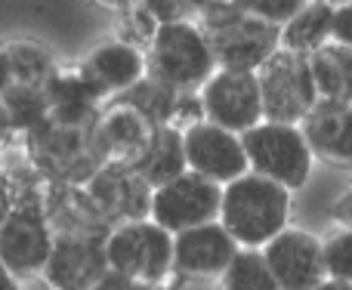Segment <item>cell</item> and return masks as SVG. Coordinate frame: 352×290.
<instances>
[{"mask_svg":"<svg viewBox=\"0 0 352 290\" xmlns=\"http://www.w3.org/2000/svg\"><path fill=\"white\" fill-rule=\"evenodd\" d=\"M287 219H291V188L278 186L269 176L248 170L235 182L223 186L219 223L241 247L263 250L275 235L287 229Z\"/></svg>","mask_w":352,"mask_h":290,"instance_id":"6da1fadb","label":"cell"},{"mask_svg":"<svg viewBox=\"0 0 352 290\" xmlns=\"http://www.w3.org/2000/svg\"><path fill=\"white\" fill-rule=\"evenodd\" d=\"M96 124H72L47 115L25 136L28 164L43 182H65V186H87L90 176L102 167L96 136Z\"/></svg>","mask_w":352,"mask_h":290,"instance_id":"7a4b0ae2","label":"cell"},{"mask_svg":"<svg viewBox=\"0 0 352 290\" xmlns=\"http://www.w3.org/2000/svg\"><path fill=\"white\" fill-rule=\"evenodd\" d=\"M201 28L210 41L213 59L229 71H260L281 49V28L238 10L235 0L213 3L201 12Z\"/></svg>","mask_w":352,"mask_h":290,"instance_id":"3957f363","label":"cell"},{"mask_svg":"<svg viewBox=\"0 0 352 290\" xmlns=\"http://www.w3.org/2000/svg\"><path fill=\"white\" fill-rule=\"evenodd\" d=\"M146 65L155 80L179 93H198L219 68L204 28L188 19L158 25L146 49Z\"/></svg>","mask_w":352,"mask_h":290,"instance_id":"277c9868","label":"cell"},{"mask_svg":"<svg viewBox=\"0 0 352 290\" xmlns=\"http://www.w3.org/2000/svg\"><path fill=\"white\" fill-rule=\"evenodd\" d=\"M53 241L56 232L43 210V179L34 176L28 182H19V201L0 225V256L6 269L19 281L43 275V266L53 254Z\"/></svg>","mask_w":352,"mask_h":290,"instance_id":"5b68a950","label":"cell"},{"mask_svg":"<svg viewBox=\"0 0 352 290\" xmlns=\"http://www.w3.org/2000/svg\"><path fill=\"white\" fill-rule=\"evenodd\" d=\"M105 256H109V272L142 285H164L176 272L173 232H167L155 219L115 225L105 238Z\"/></svg>","mask_w":352,"mask_h":290,"instance_id":"8992f818","label":"cell"},{"mask_svg":"<svg viewBox=\"0 0 352 290\" xmlns=\"http://www.w3.org/2000/svg\"><path fill=\"white\" fill-rule=\"evenodd\" d=\"M241 142L254 173L269 176L291 192H297L309 182L316 155H312L300 124L263 121L250 127L248 133H241Z\"/></svg>","mask_w":352,"mask_h":290,"instance_id":"52a82bcc","label":"cell"},{"mask_svg":"<svg viewBox=\"0 0 352 290\" xmlns=\"http://www.w3.org/2000/svg\"><path fill=\"white\" fill-rule=\"evenodd\" d=\"M263 93V115L278 124H303V118L318 105V87L312 78V62L303 53L278 49L256 71Z\"/></svg>","mask_w":352,"mask_h":290,"instance_id":"ba28073f","label":"cell"},{"mask_svg":"<svg viewBox=\"0 0 352 290\" xmlns=\"http://www.w3.org/2000/svg\"><path fill=\"white\" fill-rule=\"evenodd\" d=\"M219 207H223V186L195 173V170H186L182 176L155 188L152 216L148 219H155L167 232L179 235L186 229L219 219Z\"/></svg>","mask_w":352,"mask_h":290,"instance_id":"9c48e42d","label":"cell"},{"mask_svg":"<svg viewBox=\"0 0 352 290\" xmlns=\"http://www.w3.org/2000/svg\"><path fill=\"white\" fill-rule=\"evenodd\" d=\"M204 118L232 133H248L250 127L266 121L263 115V93L256 71H229L217 68L210 80L198 90Z\"/></svg>","mask_w":352,"mask_h":290,"instance_id":"30bf717a","label":"cell"},{"mask_svg":"<svg viewBox=\"0 0 352 290\" xmlns=\"http://www.w3.org/2000/svg\"><path fill=\"white\" fill-rule=\"evenodd\" d=\"M105 238L109 235H56L41 275L43 285L50 290H93L109 275Z\"/></svg>","mask_w":352,"mask_h":290,"instance_id":"8fae6325","label":"cell"},{"mask_svg":"<svg viewBox=\"0 0 352 290\" xmlns=\"http://www.w3.org/2000/svg\"><path fill=\"white\" fill-rule=\"evenodd\" d=\"M93 136H96L99 155L105 164L136 167L146 157V151L152 148L155 136H158V124L142 115L136 105L124 102V99H111L99 115Z\"/></svg>","mask_w":352,"mask_h":290,"instance_id":"7c38bea8","label":"cell"},{"mask_svg":"<svg viewBox=\"0 0 352 290\" xmlns=\"http://www.w3.org/2000/svg\"><path fill=\"white\" fill-rule=\"evenodd\" d=\"M182 142H186L188 170L219 182V186H229L250 170L241 133H232L213 121H198L195 127H188L182 133Z\"/></svg>","mask_w":352,"mask_h":290,"instance_id":"4fadbf2b","label":"cell"},{"mask_svg":"<svg viewBox=\"0 0 352 290\" xmlns=\"http://www.w3.org/2000/svg\"><path fill=\"white\" fill-rule=\"evenodd\" d=\"M263 256H266L281 290H316L328 278L322 238H316L306 229L287 225L281 235H275L263 247Z\"/></svg>","mask_w":352,"mask_h":290,"instance_id":"5bb4252c","label":"cell"},{"mask_svg":"<svg viewBox=\"0 0 352 290\" xmlns=\"http://www.w3.org/2000/svg\"><path fill=\"white\" fill-rule=\"evenodd\" d=\"M87 192H90V198L99 204V210H102L115 225L152 216L155 188L142 179L136 167L102 164V167L90 176Z\"/></svg>","mask_w":352,"mask_h":290,"instance_id":"9a60e30c","label":"cell"},{"mask_svg":"<svg viewBox=\"0 0 352 290\" xmlns=\"http://www.w3.org/2000/svg\"><path fill=\"white\" fill-rule=\"evenodd\" d=\"M241 244L219 219L173 235V269L186 278H223Z\"/></svg>","mask_w":352,"mask_h":290,"instance_id":"2e32d148","label":"cell"},{"mask_svg":"<svg viewBox=\"0 0 352 290\" xmlns=\"http://www.w3.org/2000/svg\"><path fill=\"white\" fill-rule=\"evenodd\" d=\"M43 210L56 235H109L115 229V223L90 198L87 186L43 182Z\"/></svg>","mask_w":352,"mask_h":290,"instance_id":"e0dca14e","label":"cell"},{"mask_svg":"<svg viewBox=\"0 0 352 290\" xmlns=\"http://www.w3.org/2000/svg\"><path fill=\"white\" fill-rule=\"evenodd\" d=\"M84 74L99 87L102 96H121L148 74L146 53L130 41H105L80 62Z\"/></svg>","mask_w":352,"mask_h":290,"instance_id":"ac0fdd59","label":"cell"},{"mask_svg":"<svg viewBox=\"0 0 352 290\" xmlns=\"http://www.w3.org/2000/svg\"><path fill=\"white\" fill-rule=\"evenodd\" d=\"M300 130L316 157L334 167H352V102L318 99Z\"/></svg>","mask_w":352,"mask_h":290,"instance_id":"d6986e66","label":"cell"},{"mask_svg":"<svg viewBox=\"0 0 352 290\" xmlns=\"http://www.w3.org/2000/svg\"><path fill=\"white\" fill-rule=\"evenodd\" d=\"M102 93L84 74L80 65L72 68H56L53 78L47 84V102L50 115L59 121L72 124H96L102 115Z\"/></svg>","mask_w":352,"mask_h":290,"instance_id":"ffe728a7","label":"cell"},{"mask_svg":"<svg viewBox=\"0 0 352 290\" xmlns=\"http://www.w3.org/2000/svg\"><path fill=\"white\" fill-rule=\"evenodd\" d=\"M56 65L34 41H10L0 47V96L16 90H47Z\"/></svg>","mask_w":352,"mask_h":290,"instance_id":"44dd1931","label":"cell"},{"mask_svg":"<svg viewBox=\"0 0 352 290\" xmlns=\"http://www.w3.org/2000/svg\"><path fill=\"white\" fill-rule=\"evenodd\" d=\"M334 10L328 0H309L287 25H281V49L312 56L334 41Z\"/></svg>","mask_w":352,"mask_h":290,"instance_id":"7402d4cb","label":"cell"},{"mask_svg":"<svg viewBox=\"0 0 352 290\" xmlns=\"http://www.w3.org/2000/svg\"><path fill=\"white\" fill-rule=\"evenodd\" d=\"M309 62L318 96L331 102H352V47L331 41L316 49Z\"/></svg>","mask_w":352,"mask_h":290,"instance_id":"603a6c76","label":"cell"},{"mask_svg":"<svg viewBox=\"0 0 352 290\" xmlns=\"http://www.w3.org/2000/svg\"><path fill=\"white\" fill-rule=\"evenodd\" d=\"M140 176L148 182L152 188H161L164 182L176 179L188 170V161H186V142H182V130L170 127H158V136H155L152 148L146 151L140 164H136Z\"/></svg>","mask_w":352,"mask_h":290,"instance_id":"cb8c5ba5","label":"cell"},{"mask_svg":"<svg viewBox=\"0 0 352 290\" xmlns=\"http://www.w3.org/2000/svg\"><path fill=\"white\" fill-rule=\"evenodd\" d=\"M219 285H223V290H281L266 256H263V250H254V247L238 250L235 260L229 263V269L219 278Z\"/></svg>","mask_w":352,"mask_h":290,"instance_id":"d4e9b609","label":"cell"},{"mask_svg":"<svg viewBox=\"0 0 352 290\" xmlns=\"http://www.w3.org/2000/svg\"><path fill=\"white\" fill-rule=\"evenodd\" d=\"M179 96H182L179 90H173V87L155 80L152 74H146L140 84L130 87L127 93H121V96H115V99H124V102L136 105V109H140L146 118H152L158 127H164V124L173 121V111H176Z\"/></svg>","mask_w":352,"mask_h":290,"instance_id":"484cf974","label":"cell"},{"mask_svg":"<svg viewBox=\"0 0 352 290\" xmlns=\"http://www.w3.org/2000/svg\"><path fill=\"white\" fill-rule=\"evenodd\" d=\"M322 250H324V269L328 278L346 281L352 285V229H334L331 235L322 238Z\"/></svg>","mask_w":352,"mask_h":290,"instance_id":"4316f807","label":"cell"},{"mask_svg":"<svg viewBox=\"0 0 352 290\" xmlns=\"http://www.w3.org/2000/svg\"><path fill=\"white\" fill-rule=\"evenodd\" d=\"M306 3H309V0H235L238 10L250 12V16L263 19V22H269V25H278V28L291 22Z\"/></svg>","mask_w":352,"mask_h":290,"instance_id":"83f0119b","label":"cell"},{"mask_svg":"<svg viewBox=\"0 0 352 290\" xmlns=\"http://www.w3.org/2000/svg\"><path fill=\"white\" fill-rule=\"evenodd\" d=\"M136 6L158 25L179 22V19H186V10H188L186 0H136Z\"/></svg>","mask_w":352,"mask_h":290,"instance_id":"f1b7e54d","label":"cell"},{"mask_svg":"<svg viewBox=\"0 0 352 290\" xmlns=\"http://www.w3.org/2000/svg\"><path fill=\"white\" fill-rule=\"evenodd\" d=\"M16 201H19V182L12 179L6 170H0V225H3V219L12 213Z\"/></svg>","mask_w":352,"mask_h":290,"instance_id":"f546056e","label":"cell"},{"mask_svg":"<svg viewBox=\"0 0 352 290\" xmlns=\"http://www.w3.org/2000/svg\"><path fill=\"white\" fill-rule=\"evenodd\" d=\"M93 290H167V287L164 285H142V281H130V278H124V275L109 272Z\"/></svg>","mask_w":352,"mask_h":290,"instance_id":"4dcf8cb0","label":"cell"},{"mask_svg":"<svg viewBox=\"0 0 352 290\" xmlns=\"http://www.w3.org/2000/svg\"><path fill=\"white\" fill-rule=\"evenodd\" d=\"M334 41L352 47V3H343L334 10Z\"/></svg>","mask_w":352,"mask_h":290,"instance_id":"1f68e13d","label":"cell"},{"mask_svg":"<svg viewBox=\"0 0 352 290\" xmlns=\"http://www.w3.org/2000/svg\"><path fill=\"white\" fill-rule=\"evenodd\" d=\"M331 213H334V219L343 225V229H352V186L334 201V210Z\"/></svg>","mask_w":352,"mask_h":290,"instance_id":"d6a6232c","label":"cell"},{"mask_svg":"<svg viewBox=\"0 0 352 290\" xmlns=\"http://www.w3.org/2000/svg\"><path fill=\"white\" fill-rule=\"evenodd\" d=\"M0 290H22L19 287V278L6 269V263H3V256H0Z\"/></svg>","mask_w":352,"mask_h":290,"instance_id":"836d02e7","label":"cell"},{"mask_svg":"<svg viewBox=\"0 0 352 290\" xmlns=\"http://www.w3.org/2000/svg\"><path fill=\"white\" fill-rule=\"evenodd\" d=\"M10 133H12V124H10V115H6V109H3V99H0V142H3Z\"/></svg>","mask_w":352,"mask_h":290,"instance_id":"e575fe53","label":"cell"},{"mask_svg":"<svg viewBox=\"0 0 352 290\" xmlns=\"http://www.w3.org/2000/svg\"><path fill=\"white\" fill-rule=\"evenodd\" d=\"M96 3L105 6V10H130L136 0H96Z\"/></svg>","mask_w":352,"mask_h":290,"instance_id":"d590c367","label":"cell"},{"mask_svg":"<svg viewBox=\"0 0 352 290\" xmlns=\"http://www.w3.org/2000/svg\"><path fill=\"white\" fill-rule=\"evenodd\" d=\"M316 290H352V285H346V281H337V278H324Z\"/></svg>","mask_w":352,"mask_h":290,"instance_id":"8d00e7d4","label":"cell"},{"mask_svg":"<svg viewBox=\"0 0 352 290\" xmlns=\"http://www.w3.org/2000/svg\"><path fill=\"white\" fill-rule=\"evenodd\" d=\"M188 6H192L195 12H204L207 6H213V3H226V0H186Z\"/></svg>","mask_w":352,"mask_h":290,"instance_id":"74e56055","label":"cell"},{"mask_svg":"<svg viewBox=\"0 0 352 290\" xmlns=\"http://www.w3.org/2000/svg\"><path fill=\"white\" fill-rule=\"evenodd\" d=\"M331 6H343V3H352V0H328Z\"/></svg>","mask_w":352,"mask_h":290,"instance_id":"f35d334b","label":"cell"}]
</instances>
